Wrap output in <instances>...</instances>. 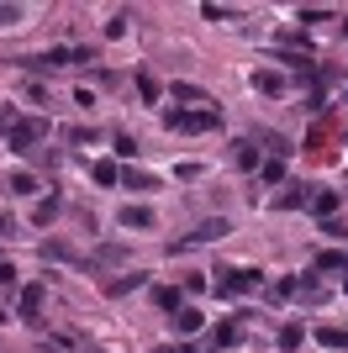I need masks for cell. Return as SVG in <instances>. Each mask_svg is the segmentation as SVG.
<instances>
[{
    "mask_svg": "<svg viewBox=\"0 0 348 353\" xmlns=\"http://www.w3.org/2000/svg\"><path fill=\"white\" fill-rule=\"evenodd\" d=\"M217 111H164V127L169 132H211L217 127Z\"/></svg>",
    "mask_w": 348,
    "mask_h": 353,
    "instance_id": "cell-1",
    "label": "cell"
},
{
    "mask_svg": "<svg viewBox=\"0 0 348 353\" xmlns=\"http://www.w3.org/2000/svg\"><path fill=\"white\" fill-rule=\"evenodd\" d=\"M0 132L11 137L16 153H32V143H43V137H48V121H11V127H0Z\"/></svg>",
    "mask_w": 348,
    "mask_h": 353,
    "instance_id": "cell-2",
    "label": "cell"
},
{
    "mask_svg": "<svg viewBox=\"0 0 348 353\" xmlns=\"http://www.w3.org/2000/svg\"><path fill=\"white\" fill-rule=\"evenodd\" d=\"M253 285H259V274H253V269H227L222 290H227V295H243V290H253Z\"/></svg>",
    "mask_w": 348,
    "mask_h": 353,
    "instance_id": "cell-3",
    "label": "cell"
},
{
    "mask_svg": "<svg viewBox=\"0 0 348 353\" xmlns=\"http://www.w3.org/2000/svg\"><path fill=\"white\" fill-rule=\"evenodd\" d=\"M90 174H95V185H116V179H122V169H116L111 159H95V163H90Z\"/></svg>",
    "mask_w": 348,
    "mask_h": 353,
    "instance_id": "cell-4",
    "label": "cell"
},
{
    "mask_svg": "<svg viewBox=\"0 0 348 353\" xmlns=\"http://www.w3.org/2000/svg\"><path fill=\"white\" fill-rule=\"evenodd\" d=\"M311 211H317V216L327 221V216L338 211V190H317V195H311Z\"/></svg>",
    "mask_w": 348,
    "mask_h": 353,
    "instance_id": "cell-5",
    "label": "cell"
},
{
    "mask_svg": "<svg viewBox=\"0 0 348 353\" xmlns=\"http://www.w3.org/2000/svg\"><path fill=\"white\" fill-rule=\"evenodd\" d=\"M122 227H143V232H148V227H153V211H148V206H127V211H122Z\"/></svg>",
    "mask_w": 348,
    "mask_h": 353,
    "instance_id": "cell-6",
    "label": "cell"
},
{
    "mask_svg": "<svg viewBox=\"0 0 348 353\" xmlns=\"http://www.w3.org/2000/svg\"><path fill=\"white\" fill-rule=\"evenodd\" d=\"M43 311V285H27L21 290V316H37Z\"/></svg>",
    "mask_w": 348,
    "mask_h": 353,
    "instance_id": "cell-7",
    "label": "cell"
},
{
    "mask_svg": "<svg viewBox=\"0 0 348 353\" xmlns=\"http://www.w3.org/2000/svg\"><path fill=\"white\" fill-rule=\"evenodd\" d=\"M201 322H206V316H201L195 306H180V316H174V327H180V332H201Z\"/></svg>",
    "mask_w": 348,
    "mask_h": 353,
    "instance_id": "cell-8",
    "label": "cell"
},
{
    "mask_svg": "<svg viewBox=\"0 0 348 353\" xmlns=\"http://www.w3.org/2000/svg\"><path fill=\"white\" fill-rule=\"evenodd\" d=\"M253 90H264V95H280V90H285V79H280V74H253Z\"/></svg>",
    "mask_w": 348,
    "mask_h": 353,
    "instance_id": "cell-9",
    "label": "cell"
},
{
    "mask_svg": "<svg viewBox=\"0 0 348 353\" xmlns=\"http://www.w3.org/2000/svg\"><path fill=\"white\" fill-rule=\"evenodd\" d=\"M317 343H322V348H348V332H343V327H322Z\"/></svg>",
    "mask_w": 348,
    "mask_h": 353,
    "instance_id": "cell-10",
    "label": "cell"
},
{
    "mask_svg": "<svg viewBox=\"0 0 348 353\" xmlns=\"http://www.w3.org/2000/svg\"><path fill=\"white\" fill-rule=\"evenodd\" d=\"M227 343H238V322H222L217 332H211V348H227Z\"/></svg>",
    "mask_w": 348,
    "mask_h": 353,
    "instance_id": "cell-11",
    "label": "cell"
},
{
    "mask_svg": "<svg viewBox=\"0 0 348 353\" xmlns=\"http://www.w3.org/2000/svg\"><path fill=\"white\" fill-rule=\"evenodd\" d=\"M280 348H301V327H296V322H290V327H280Z\"/></svg>",
    "mask_w": 348,
    "mask_h": 353,
    "instance_id": "cell-12",
    "label": "cell"
},
{
    "mask_svg": "<svg viewBox=\"0 0 348 353\" xmlns=\"http://www.w3.org/2000/svg\"><path fill=\"white\" fill-rule=\"evenodd\" d=\"M53 216H58V201H43V206L32 211V221H37V227H48V221H53Z\"/></svg>",
    "mask_w": 348,
    "mask_h": 353,
    "instance_id": "cell-13",
    "label": "cell"
},
{
    "mask_svg": "<svg viewBox=\"0 0 348 353\" xmlns=\"http://www.w3.org/2000/svg\"><path fill=\"white\" fill-rule=\"evenodd\" d=\"M11 190L16 195H32V190H37V179H32V174H11Z\"/></svg>",
    "mask_w": 348,
    "mask_h": 353,
    "instance_id": "cell-14",
    "label": "cell"
},
{
    "mask_svg": "<svg viewBox=\"0 0 348 353\" xmlns=\"http://www.w3.org/2000/svg\"><path fill=\"white\" fill-rule=\"evenodd\" d=\"M153 301H159L164 311H174V316H180V290H159V295H153Z\"/></svg>",
    "mask_w": 348,
    "mask_h": 353,
    "instance_id": "cell-15",
    "label": "cell"
},
{
    "mask_svg": "<svg viewBox=\"0 0 348 353\" xmlns=\"http://www.w3.org/2000/svg\"><path fill=\"white\" fill-rule=\"evenodd\" d=\"M222 232H227V221L217 216V221H206V227H201V232H195V237H206V243H211V237H222Z\"/></svg>",
    "mask_w": 348,
    "mask_h": 353,
    "instance_id": "cell-16",
    "label": "cell"
},
{
    "mask_svg": "<svg viewBox=\"0 0 348 353\" xmlns=\"http://www.w3.org/2000/svg\"><path fill=\"white\" fill-rule=\"evenodd\" d=\"M317 269H348V259H343V253H322Z\"/></svg>",
    "mask_w": 348,
    "mask_h": 353,
    "instance_id": "cell-17",
    "label": "cell"
},
{
    "mask_svg": "<svg viewBox=\"0 0 348 353\" xmlns=\"http://www.w3.org/2000/svg\"><path fill=\"white\" fill-rule=\"evenodd\" d=\"M21 21V6H0V27H16Z\"/></svg>",
    "mask_w": 348,
    "mask_h": 353,
    "instance_id": "cell-18",
    "label": "cell"
},
{
    "mask_svg": "<svg viewBox=\"0 0 348 353\" xmlns=\"http://www.w3.org/2000/svg\"><path fill=\"white\" fill-rule=\"evenodd\" d=\"M137 95H143V101H159V85H153V79L143 74V79H137Z\"/></svg>",
    "mask_w": 348,
    "mask_h": 353,
    "instance_id": "cell-19",
    "label": "cell"
},
{
    "mask_svg": "<svg viewBox=\"0 0 348 353\" xmlns=\"http://www.w3.org/2000/svg\"><path fill=\"white\" fill-rule=\"evenodd\" d=\"M11 285H16V269H11V264H0V290H11Z\"/></svg>",
    "mask_w": 348,
    "mask_h": 353,
    "instance_id": "cell-20",
    "label": "cell"
},
{
    "mask_svg": "<svg viewBox=\"0 0 348 353\" xmlns=\"http://www.w3.org/2000/svg\"><path fill=\"white\" fill-rule=\"evenodd\" d=\"M6 232H11V216H6V211H0V237H6Z\"/></svg>",
    "mask_w": 348,
    "mask_h": 353,
    "instance_id": "cell-21",
    "label": "cell"
},
{
    "mask_svg": "<svg viewBox=\"0 0 348 353\" xmlns=\"http://www.w3.org/2000/svg\"><path fill=\"white\" fill-rule=\"evenodd\" d=\"M174 353H195V348H190V343H180V348H174Z\"/></svg>",
    "mask_w": 348,
    "mask_h": 353,
    "instance_id": "cell-22",
    "label": "cell"
},
{
    "mask_svg": "<svg viewBox=\"0 0 348 353\" xmlns=\"http://www.w3.org/2000/svg\"><path fill=\"white\" fill-rule=\"evenodd\" d=\"M343 290H348V269H343Z\"/></svg>",
    "mask_w": 348,
    "mask_h": 353,
    "instance_id": "cell-23",
    "label": "cell"
}]
</instances>
